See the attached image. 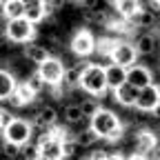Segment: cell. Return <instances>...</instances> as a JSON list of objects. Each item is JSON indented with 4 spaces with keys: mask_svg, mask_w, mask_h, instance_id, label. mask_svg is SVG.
Masks as SVG:
<instances>
[{
    "mask_svg": "<svg viewBox=\"0 0 160 160\" xmlns=\"http://www.w3.org/2000/svg\"><path fill=\"white\" fill-rule=\"evenodd\" d=\"M89 129L102 140H118L122 136V122H120V116L113 113L111 109H102L100 107L91 118H89Z\"/></svg>",
    "mask_w": 160,
    "mask_h": 160,
    "instance_id": "obj_1",
    "label": "cell"
},
{
    "mask_svg": "<svg viewBox=\"0 0 160 160\" xmlns=\"http://www.w3.org/2000/svg\"><path fill=\"white\" fill-rule=\"evenodd\" d=\"M78 87L87 91L93 98H102L109 89H107V80H105V67L98 65V62H87L82 67V73H80V82Z\"/></svg>",
    "mask_w": 160,
    "mask_h": 160,
    "instance_id": "obj_2",
    "label": "cell"
},
{
    "mask_svg": "<svg viewBox=\"0 0 160 160\" xmlns=\"http://www.w3.org/2000/svg\"><path fill=\"white\" fill-rule=\"evenodd\" d=\"M31 136H33V125L27 118H13L7 127H2L5 142L16 145V147H22V145L31 142Z\"/></svg>",
    "mask_w": 160,
    "mask_h": 160,
    "instance_id": "obj_3",
    "label": "cell"
},
{
    "mask_svg": "<svg viewBox=\"0 0 160 160\" xmlns=\"http://www.w3.org/2000/svg\"><path fill=\"white\" fill-rule=\"evenodd\" d=\"M5 38L13 45H29L36 38V27L31 22H27L25 18H16V20H7L5 25Z\"/></svg>",
    "mask_w": 160,
    "mask_h": 160,
    "instance_id": "obj_4",
    "label": "cell"
},
{
    "mask_svg": "<svg viewBox=\"0 0 160 160\" xmlns=\"http://www.w3.org/2000/svg\"><path fill=\"white\" fill-rule=\"evenodd\" d=\"M65 69H67V65L62 62V60L51 56L38 67L36 73L40 76V80H42L47 87H58L60 82H62V78H65Z\"/></svg>",
    "mask_w": 160,
    "mask_h": 160,
    "instance_id": "obj_5",
    "label": "cell"
},
{
    "mask_svg": "<svg viewBox=\"0 0 160 160\" xmlns=\"http://www.w3.org/2000/svg\"><path fill=\"white\" fill-rule=\"evenodd\" d=\"M136 60H138V53H136L133 45L127 42V40H116V45L109 53V62L122 67V69H129L136 65Z\"/></svg>",
    "mask_w": 160,
    "mask_h": 160,
    "instance_id": "obj_6",
    "label": "cell"
},
{
    "mask_svg": "<svg viewBox=\"0 0 160 160\" xmlns=\"http://www.w3.org/2000/svg\"><path fill=\"white\" fill-rule=\"evenodd\" d=\"M36 147H38L40 158H49V160H62V140H60V138H56V136H51V131H49V129L40 133V138H38Z\"/></svg>",
    "mask_w": 160,
    "mask_h": 160,
    "instance_id": "obj_7",
    "label": "cell"
},
{
    "mask_svg": "<svg viewBox=\"0 0 160 160\" xmlns=\"http://www.w3.org/2000/svg\"><path fill=\"white\" fill-rule=\"evenodd\" d=\"M96 42L98 40L89 29H78L73 33V38H71V42H69V49L80 58H87V56H91L96 51Z\"/></svg>",
    "mask_w": 160,
    "mask_h": 160,
    "instance_id": "obj_8",
    "label": "cell"
},
{
    "mask_svg": "<svg viewBox=\"0 0 160 160\" xmlns=\"http://www.w3.org/2000/svg\"><path fill=\"white\" fill-rule=\"evenodd\" d=\"M160 105V85H149L145 89L138 91V98H136V109L138 111H145V113H151L156 107Z\"/></svg>",
    "mask_w": 160,
    "mask_h": 160,
    "instance_id": "obj_9",
    "label": "cell"
},
{
    "mask_svg": "<svg viewBox=\"0 0 160 160\" xmlns=\"http://www.w3.org/2000/svg\"><path fill=\"white\" fill-rule=\"evenodd\" d=\"M133 147H136V153L140 156H149L153 149H158V133L153 129H138L136 136H133Z\"/></svg>",
    "mask_w": 160,
    "mask_h": 160,
    "instance_id": "obj_10",
    "label": "cell"
},
{
    "mask_svg": "<svg viewBox=\"0 0 160 160\" xmlns=\"http://www.w3.org/2000/svg\"><path fill=\"white\" fill-rule=\"evenodd\" d=\"M127 82L140 91V89H145V87L153 85V73H151V69H149V67L138 65V62H136L133 67H129V69H127Z\"/></svg>",
    "mask_w": 160,
    "mask_h": 160,
    "instance_id": "obj_11",
    "label": "cell"
},
{
    "mask_svg": "<svg viewBox=\"0 0 160 160\" xmlns=\"http://www.w3.org/2000/svg\"><path fill=\"white\" fill-rule=\"evenodd\" d=\"M56 122H58V111H56L51 105H42V107H40V109L33 113V120H31V125L40 127L42 131L56 127Z\"/></svg>",
    "mask_w": 160,
    "mask_h": 160,
    "instance_id": "obj_12",
    "label": "cell"
},
{
    "mask_svg": "<svg viewBox=\"0 0 160 160\" xmlns=\"http://www.w3.org/2000/svg\"><path fill=\"white\" fill-rule=\"evenodd\" d=\"M27 22H31L33 27L45 22L47 18V9H45V2L42 0H29V2H25V16H22Z\"/></svg>",
    "mask_w": 160,
    "mask_h": 160,
    "instance_id": "obj_13",
    "label": "cell"
},
{
    "mask_svg": "<svg viewBox=\"0 0 160 160\" xmlns=\"http://www.w3.org/2000/svg\"><path fill=\"white\" fill-rule=\"evenodd\" d=\"M33 100H36V93L25 85V80H22V82H18V85H16V91H13L11 98H9V105H11L13 109H20V107L31 105Z\"/></svg>",
    "mask_w": 160,
    "mask_h": 160,
    "instance_id": "obj_14",
    "label": "cell"
},
{
    "mask_svg": "<svg viewBox=\"0 0 160 160\" xmlns=\"http://www.w3.org/2000/svg\"><path fill=\"white\" fill-rule=\"evenodd\" d=\"M105 80H107V89L116 91L120 85L127 82V69L109 62V65H105Z\"/></svg>",
    "mask_w": 160,
    "mask_h": 160,
    "instance_id": "obj_15",
    "label": "cell"
},
{
    "mask_svg": "<svg viewBox=\"0 0 160 160\" xmlns=\"http://www.w3.org/2000/svg\"><path fill=\"white\" fill-rule=\"evenodd\" d=\"M133 49H136V53H138V56H151V53L158 49V36H156V33H151V31L140 33V36L136 38Z\"/></svg>",
    "mask_w": 160,
    "mask_h": 160,
    "instance_id": "obj_16",
    "label": "cell"
},
{
    "mask_svg": "<svg viewBox=\"0 0 160 160\" xmlns=\"http://www.w3.org/2000/svg\"><path fill=\"white\" fill-rule=\"evenodd\" d=\"M113 93V100L118 105H122V107H133L136 105V98H138V89L136 87H131L129 82H125V85H120L116 91H111Z\"/></svg>",
    "mask_w": 160,
    "mask_h": 160,
    "instance_id": "obj_17",
    "label": "cell"
},
{
    "mask_svg": "<svg viewBox=\"0 0 160 160\" xmlns=\"http://www.w3.org/2000/svg\"><path fill=\"white\" fill-rule=\"evenodd\" d=\"M111 7L116 9V13L122 18V20H127V22H129V20H131L140 9H142V5L136 2V0H116V2H111Z\"/></svg>",
    "mask_w": 160,
    "mask_h": 160,
    "instance_id": "obj_18",
    "label": "cell"
},
{
    "mask_svg": "<svg viewBox=\"0 0 160 160\" xmlns=\"http://www.w3.org/2000/svg\"><path fill=\"white\" fill-rule=\"evenodd\" d=\"M25 58L29 60V62H33V65H42L47 58H51V53H49V49L45 47V45H33V42H29L27 47H25Z\"/></svg>",
    "mask_w": 160,
    "mask_h": 160,
    "instance_id": "obj_19",
    "label": "cell"
},
{
    "mask_svg": "<svg viewBox=\"0 0 160 160\" xmlns=\"http://www.w3.org/2000/svg\"><path fill=\"white\" fill-rule=\"evenodd\" d=\"M18 80L9 69H0V100H9L11 93L16 91Z\"/></svg>",
    "mask_w": 160,
    "mask_h": 160,
    "instance_id": "obj_20",
    "label": "cell"
},
{
    "mask_svg": "<svg viewBox=\"0 0 160 160\" xmlns=\"http://www.w3.org/2000/svg\"><path fill=\"white\" fill-rule=\"evenodd\" d=\"M2 16L7 20L22 18L25 16V2L22 0H7V2H2Z\"/></svg>",
    "mask_w": 160,
    "mask_h": 160,
    "instance_id": "obj_21",
    "label": "cell"
},
{
    "mask_svg": "<svg viewBox=\"0 0 160 160\" xmlns=\"http://www.w3.org/2000/svg\"><path fill=\"white\" fill-rule=\"evenodd\" d=\"M129 25L131 27H153L156 25V16H153V11L151 9H140L131 20H129Z\"/></svg>",
    "mask_w": 160,
    "mask_h": 160,
    "instance_id": "obj_22",
    "label": "cell"
},
{
    "mask_svg": "<svg viewBox=\"0 0 160 160\" xmlns=\"http://www.w3.org/2000/svg\"><path fill=\"white\" fill-rule=\"evenodd\" d=\"M82 67H85V65H71V67L65 69L62 85H65L69 91H71L73 87H78V82H80V73H82Z\"/></svg>",
    "mask_w": 160,
    "mask_h": 160,
    "instance_id": "obj_23",
    "label": "cell"
},
{
    "mask_svg": "<svg viewBox=\"0 0 160 160\" xmlns=\"http://www.w3.org/2000/svg\"><path fill=\"white\" fill-rule=\"evenodd\" d=\"M85 20L87 22H93V25H100V27H107L109 16H107L105 9H87L85 11Z\"/></svg>",
    "mask_w": 160,
    "mask_h": 160,
    "instance_id": "obj_24",
    "label": "cell"
},
{
    "mask_svg": "<svg viewBox=\"0 0 160 160\" xmlns=\"http://www.w3.org/2000/svg\"><path fill=\"white\" fill-rule=\"evenodd\" d=\"M76 138V142H78V147H91V145H96V140H98V136L87 127V129H82L78 136H73Z\"/></svg>",
    "mask_w": 160,
    "mask_h": 160,
    "instance_id": "obj_25",
    "label": "cell"
},
{
    "mask_svg": "<svg viewBox=\"0 0 160 160\" xmlns=\"http://www.w3.org/2000/svg\"><path fill=\"white\" fill-rule=\"evenodd\" d=\"M98 109H100L98 98H85L82 102H80V111H82V118H91Z\"/></svg>",
    "mask_w": 160,
    "mask_h": 160,
    "instance_id": "obj_26",
    "label": "cell"
},
{
    "mask_svg": "<svg viewBox=\"0 0 160 160\" xmlns=\"http://www.w3.org/2000/svg\"><path fill=\"white\" fill-rule=\"evenodd\" d=\"M65 120L69 125H78L82 120V111H80V105H67L65 107Z\"/></svg>",
    "mask_w": 160,
    "mask_h": 160,
    "instance_id": "obj_27",
    "label": "cell"
},
{
    "mask_svg": "<svg viewBox=\"0 0 160 160\" xmlns=\"http://www.w3.org/2000/svg\"><path fill=\"white\" fill-rule=\"evenodd\" d=\"M20 156H22L25 160H38L40 153H38L36 142H27V145H22V147H20Z\"/></svg>",
    "mask_w": 160,
    "mask_h": 160,
    "instance_id": "obj_28",
    "label": "cell"
},
{
    "mask_svg": "<svg viewBox=\"0 0 160 160\" xmlns=\"http://www.w3.org/2000/svg\"><path fill=\"white\" fill-rule=\"evenodd\" d=\"M25 85H27V87H29V89H31V91H33L36 96H38L40 91L45 89V82L40 80V76H38V73H31V76H29V78L25 80Z\"/></svg>",
    "mask_w": 160,
    "mask_h": 160,
    "instance_id": "obj_29",
    "label": "cell"
},
{
    "mask_svg": "<svg viewBox=\"0 0 160 160\" xmlns=\"http://www.w3.org/2000/svg\"><path fill=\"white\" fill-rule=\"evenodd\" d=\"M78 142H76V138H67V140H62V158H71V156H76L78 153Z\"/></svg>",
    "mask_w": 160,
    "mask_h": 160,
    "instance_id": "obj_30",
    "label": "cell"
},
{
    "mask_svg": "<svg viewBox=\"0 0 160 160\" xmlns=\"http://www.w3.org/2000/svg\"><path fill=\"white\" fill-rule=\"evenodd\" d=\"M2 153H5V158H7V160H16V158L20 156V147L9 145V142H2Z\"/></svg>",
    "mask_w": 160,
    "mask_h": 160,
    "instance_id": "obj_31",
    "label": "cell"
},
{
    "mask_svg": "<svg viewBox=\"0 0 160 160\" xmlns=\"http://www.w3.org/2000/svg\"><path fill=\"white\" fill-rule=\"evenodd\" d=\"M89 156H91V160H109V153H105V151H93Z\"/></svg>",
    "mask_w": 160,
    "mask_h": 160,
    "instance_id": "obj_32",
    "label": "cell"
},
{
    "mask_svg": "<svg viewBox=\"0 0 160 160\" xmlns=\"http://www.w3.org/2000/svg\"><path fill=\"white\" fill-rule=\"evenodd\" d=\"M109 160H127V156H125V153H120V151H116V153L109 156Z\"/></svg>",
    "mask_w": 160,
    "mask_h": 160,
    "instance_id": "obj_33",
    "label": "cell"
},
{
    "mask_svg": "<svg viewBox=\"0 0 160 160\" xmlns=\"http://www.w3.org/2000/svg\"><path fill=\"white\" fill-rule=\"evenodd\" d=\"M127 160H149V156H140V153H131V156H127Z\"/></svg>",
    "mask_w": 160,
    "mask_h": 160,
    "instance_id": "obj_34",
    "label": "cell"
},
{
    "mask_svg": "<svg viewBox=\"0 0 160 160\" xmlns=\"http://www.w3.org/2000/svg\"><path fill=\"white\" fill-rule=\"evenodd\" d=\"M151 116H153V118H160V105H158V107L151 111Z\"/></svg>",
    "mask_w": 160,
    "mask_h": 160,
    "instance_id": "obj_35",
    "label": "cell"
},
{
    "mask_svg": "<svg viewBox=\"0 0 160 160\" xmlns=\"http://www.w3.org/2000/svg\"><path fill=\"white\" fill-rule=\"evenodd\" d=\"M78 160H91V156H89V153H87V156H80Z\"/></svg>",
    "mask_w": 160,
    "mask_h": 160,
    "instance_id": "obj_36",
    "label": "cell"
},
{
    "mask_svg": "<svg viewBox=\"0 0 160 160\" xmlns=\"http://www.w3.org/2000/svg\"><path fill=\"white\" fill-rule=\"evenodd\" d=\"M0 131H2V118H0Z\"/></svg>",
    "mask_w": 160,
    "mask_h": 160,
    "instance_id": "obj_37",
    "label": "cell"
},
{
    "mask_svg": "<svg viewBox=\"0 0 160 160\" xmlns=\"http://www.w3.org/2000/svg\"><path fill=\"white\" fill-rule=\"evenodd\" d=\"M38 160H49V158H38Z\"/></svg>",
    "mask_w": 160,
    "mask_h": 160,
    "instance_id": "obj_38",
    "label": "cell"
},
{
    "mask_svg": "<svg viewBox=\"0 0 160 160\" xmlns=\"http://www.w3.org/2000/svg\"><path fill=\"white\" fill-rule=\"evenodd\" d=\"M158 133H160V129H158Z\"/></svg>",
    "mask_w": 160,
    "mask_h": 160,
    "instance_id": "obj_39",
    "label": "cell"
}]
</instances>
